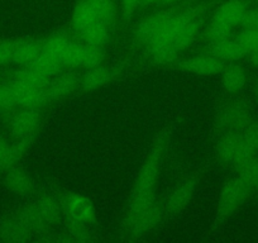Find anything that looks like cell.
<instances>
[{
	"mask_svg": "<svg viewBox=\"0 0 258 243\" xmlns=\"http://www.w3.org/2000/svg\"><path fill=\"white\" fill-rule=\"evenodd\" d=\"M207 13L204 4L173 7L167 24L152 42L146 46L148 53L157 61H170L176 53L195 41L202 29Z\"/></svg>",
	"mask_w": 258,
	"mask_h": 243,
	"instance_id": "obj_1",
	"label": "cell"
},
{
	"mask_svg": "<svg viewBox=\"0 0 258 243\" xmlns=\"http://www.w3.org/2000/svg\"><path fill=\"white\" fill-rule=\"evenodd\" d=\"M42 48L62 66L73 68H95L100 65L105 56L103 47L90 46L79 39H71L66 33H56L42 39Z\"/></svg>",
	"mask_w": 258,
	"mask_h": 243,
	"instance_id": "obj_2",
	"label": "cell"
},
{
	"mask_svg": "<svg viewBox=\"0 0 258 243\" xmlns=\"http://www.w3.org/2000/svg\"><path fill=\"white\" fill-rule=\"evenodd\" d=\"M171 135L168 130H163L156 136L150 148L147 157L140 170L136 187L133 190L131 204H143V203L155 202V185L157 180L161 163L165 158L166 152L170 146Z\"/></svg>",
	"mask_w": 258,
	"mask_h": 243,
	"instance_id": "obj_3",
	"label": "cell"
},
{
	"mask_svg": "<svg viewBox=\"0 0 258 243\" xmlns=\"http://www.w3.org/2000/svg\"><path fill=\"white\" fill-rule=\"evenodd\" d=\"M71 26L76 38L90 46L104 47L110 38V27L85 0H79L74 8Z\"/></svg>",
	"mask_w": 258,
	"mask_h": 243,
	"instance_id": "obj_4",
	"label": "cell"
},
{
	"mask_svg": "<svg viewBox=\"0 0 258 243\" xmlns=\"http://www.w3.org/2000/svg\"><path fill=\"white\" fill-rule=\"evenodd\" d=\"M248 11L247 4L242 0H227L220 4L210 19L207 29L208 39L218 41L230 37L233 28L242 26Z\"/></svg>",
	"mask_w": 258,
	"mask_h": 243,
	"instance_id": "obj_5",
	"label": "cell"
},
{
	"mask_svg": "<svg viewBox=\"0 0 258 243\" xmlns=\"http://www.w3.org/2000/svg\"><path fill=\"white\" fill-rule=\"evenodd\" d=\"M215 155L223 163L237 168L257 156L247 145L240 131L222 136L215 148Z\"/></svg>",
	"mask_w": 258,
	"mask_h": 243,
	"instance_id": "obj_6",
	"label": "cell"
},
{
	"mask_svg": "<svg viewBox=\"0 0 258 243\" xmlns=\"http://www.w3.org/2000/svg\"><path fill=\"white\" fill-rule=\"evenodd\" d=\"M41 125V113L39 109L24 108L22 111L13 114L8 120V128L14 141L28 147L38 133Z\"/></svg>",
	"mask_w": 258,
	"mask_h": 243,
	"instance_id": "obj_7",
	"label": "cell"
},
{
	"mask_svg": "<svg viewBox=\"0 0 258 243\" xmlns=\"http://www.w3.org/2000/svg\"><path fill=\"white\" fill-rule=\"evenodd\" d=\"M42 51V41L11 39L0 42V65L19 64L24 66Z\"/></svg>",
	"mask_w": 258,
	"mask_h": 243,
	"instance_id": "obj_8",
	"label": "cell"
},
{
	"mask_svg": "<svg viewBox=\"0 0 258 243\" xmlns=\"http://www.w3.org/2000/svg\"><path fill=\"white\" fill-rule=\"evenodd\" d=\"M249 193L250 189L239 176L227 181L220 193L219 203H218V217L224 218L232 214L242 205Z\"/></svg>",
	"mask_w": 258,
	"mask_h": 243,
	"instance_id": "obj_9",
	"label": "cell"
},
{
	"mask_svg": "<svg viewBox=\"0 0 258 243\" xmlns=\"http://www.w3.org/2000/svg\"><path fill=\"white\" fill-rule=\"evenodd\" d=\"M248 111L239 104H225L215 115V127L222 136L237 132L248 125Z\"/></svg>",
	"mask_w": 258,
	"mask_h": 243,
	"instance_id": "obj_10",
	"label": "cell"
},
{
	"mask_svg": "<svg viewBox=\"0 0 258 243\" xmlns=\"http://www.w3.org/2000/svg\"><path fill=\"white\" fill-rule=\"evenodd\" d=\"M62 205L64 212L68 213L70 219L75 224L89 225L95 222V208L88 198L80 194H73L66 198Z\"/></svg>",
	"mask_w": 258,
	"mask_h": 243,
	"instance_id": "obj_11",
	"label": "cell"
},
{
	"mask_svg": "<svg viewBox=\"0 0 258 243\" xmlns=\"http://www.w3.org/2000/svg\"><path fill=\"white\" fill-rule=\"evenodd\" d=\"M195 189H197V178L195 177H187L178 183L173 188L171 194L168 195L165 204L162 205L163 215H172L181 212L188 204L195 193Z\"/></svg>",
	"mask_w": 258,
	"mask_h": 243,
	"instance_id": "obj_12",
	"label": "cell"
},
{
	"mask_svg": "<svg viewBox=\"0 0 258 243\" xmlns=\"http://www.w3.org/2000/svg\"><path fill=\"white\" fill-rule=\"evenodd\" d=\"M180 68L188 73L209 76L222 73L224 69V64L222 59L217 58L212 54H208V56H197L186 59L182 64H180Z\"/></svg>",
	"mask_w": 258,
	"mask_h": 243,
	"instance_id": "obj_13",
	"label": "cell"
},
{
	"mask_svg": "<svg viewBox=\"0 0 258 243\" xmlns=\"http://www.w3.org/2000/svg\"><path fill=\"white\" fill-rule=\"evenodd\" d=\"M209 52L212 56L222 59V61H230V59L242 58L247 54L242 44L238 42L237 38H223L218 41H209Z\"/></svg>",
	"mask_w": 258,
	"mask_h": 243,
	"instance_id": "obj_14",
	"label": "cell"
},
{
	"mask_svg": "<svg viewBox=\"0 0 258 243\" xmlns=\"http://www.w3.org/2000/svg\"><path fill=\"white\" fill-rule=\"evenodd\" d=\"M6 184L12 193L21 197H27L34 190V181L32 180L31 176L16 166L7 170Z\"/></svg>",
	"mask_w": 258,
	"mask_h": 243,
	"instance_id": "obj_15",
	"label": "cell"
},
{
	"mask_svg": "<svg viewBox=\"0 0 258 243\" xmlns=\"http://www.w3.org/2000/svg\"><path fill=\"white\" fill-rule=\"evenodd\" d=\"M111 79H113V71L110 69L95 66L89 69L88 73L80 79V88L83 90H93L108 84Z\"/></svg>",
	"mask_w": 258,
	"mask_h": 243,
	"instance_id": "obj_16",
	"label": "cell"
},
{
	"mask_svg": "<svg viewBox=\"0 0 258 243\" xmlns=\"http://www.w3.org/2000/svg\"><path fill=\"white\" fill-rule=\"evenodd\" d=\"M24 150L26 147L17 141L9 142L7 140H0V172L13 167Z\"/></svg>",
	"mask_w": 258,
	"mask_h": 243,
	"instance_id": "obj_17",
	"label": "cell"
},
{
	"mask_svg": "<svg viewBox=\"0 0 258 243\" xmlns=\"http://www.w3.org/2000/svg\"><path fill=\"white\" fill-rule=\"evenodd\" d=\"M223 85L230 93L239 91L245 84V74L240 66L232 65L223 69Z\"/></svg>",
	"mask_w": 258,
	"mask_h": 243,
	"instance_id": "obj_18",
	"label": "cell"
},
{
	"mask_svg": "<svg viewBox=\"0 0 258 243\" xmlns=\"http://www.w3.org/2000/svg\"><path fill=\"white\" fill-rule=\"evenodd\" d=\"M85 2L103 18V21L110 28L115 24L118 8L114 0H85Z\"/></svg>",
	"mask_w": 258,
	"mask_h": 243,
	"instance_id": "obj_19",
	"label": "cell"
},
{
	"mask_svg": "<svg viewBox=\"0 0 258 243\" xmlns=\"http://www.w3.org/2000/svg\"><path fill=\"white\" fill-rule=\"evenodd\" d=\"M239 170V177L244 181L250 190L258 188V155L250 158L245 163L238 167Z\"/></svg>",
	"mask_w": 258,
	"mask_h": 243,
	"instance_id": "obj_20",
	"label": "cell"
},
{
	"mask_svg": "<svg viewBox=\"0 0 258 243\" xmlns=\"http://www.w3.org/2000/svg\"><path fill=\"white\" fill-rule=\"evenodd\" d=\"M243 138L245 140L247 145L249 146L250 150L257 155L258 153V126L247 125L244 128L240 130Z\"/></svg>",
	"mask_w": 258,
	"mask_h": 243,
	"instance_id": "obj_21",
	"label": "cell"
},
{
	"mask_svg": "<svg viewBox=\"0 0 258 243\" xmlns=\"http://www.w3.org/2000/svg\"><path fill=\"white\" fill-rule=\"evenodd\" d=\"M141 7H142V0H120L121 16L125 19H131V17Z\"/></svg>",
	"mask_w": 258,
	"mask_h": 243,
	"instance_id": "obj_22",
	"label": "cell"
},
{
	"mask_svg": "<svg viewBox=\"0 0 258 243\" xmlns=\"http://www.w3.org/2000/svg\"><path fill=\"white\" fill-rule=\"evenodd\" d=\"M13 108H16V105H14V101L12 99L8 88H7L4 83L0 84V113L11 110Z\"/></svg>",
	"mask_w": 258,
	"mask_h": 243,
	"instance_id": "obj_23",
	"label": "cell"
},
{
	"mask_svg": "<svg viewBox=\"0 0 258 243\" xmlns=\"http://www.w3.org/2000/svg\"><path fill=\"white\" fill-rule=\"evenodd\" d=\"M243 28H252L258 31V11H248L244 21L242 23Z\"/></svg>",
	"mask_w": 258,
	"mask_h": 243,
	"instance_id": "obj_24",
	"label": "cell"
},
{
	"mask_svg": "<svg viewBox=\"0 0 258 243\" xmlns=\"http://www.w3.org/2000/svg\"><path fill=\"white\" fill-rule=\"evenodd\" d=\"M181 0H160V7H171Z\"/></svg>",
	"mask_w": 258,
	"mask_h": 243,
	"instance_id": "obj_25",
	"label": "cell"
},
{
	"mask_svg": "<svg viewBox=\"0 0 258 243\" xmlns=\"http://www.w3.org/2000/svg\"><path fill=\"white\" fill-rule=\"evenodd\" d=\"M160 6V0H142V7Z\"/></svg>",
	"mask_w": 258,
	"mask_h": 243,
	"instance_id": "obj_26",
	"label": "cell"
}]
</instances>
